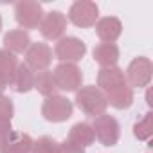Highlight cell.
I'll use <instances>...</instances> for the list:
<instances>
[{
    "label": "cell",
    "instance_id": "4fadbf2b",
    "mask_svg": "<svg viewBox=\"0 0 153 153\" xmlns=\"http://www.w3.org/2000/svg\"><path fill=\"white\" fill-rule=\"evenodd\" d=\"M33 139L24 131H11L6 142L0 146V153H31L33 151Z\"/></svg>",
    "mask_w": 153,
    "mask_h": 153
},
{
    "label": "cell",
    "instance_id": "6da1fadb",
    "mask_svg": "<svg viewBox=\"0 0 153 153\" xmlns=\"http://www.w3.org/2000/svg\"><path fill=\"white\" fill-rule=\"evenodd\" d=\"M76 105L78 108L88 115V117H99L106 112L108 108V103H106V96L96 87V85H87V87H81L78 92H76Z\"/></svg>",
    "mask_w": 153,
    "mask_h": 153
},
{
    "label": "cell",
    "instance_id": "44dd1931",
    "mask_svg": "<svg viewBox=\"0 0 153 153\" xmlns=\"http://www.w3.org/2000/svg\"><path fill=\"white\" fill-rule=\"evenodd\" d=\"M16 67H18V58L6 49H0V74H4L6 78L11 79Z\"/></svg>",
    "mask_w": 153,
    "mask_h": 153
},
{
    "label": "cell",
    "instance_id": "ffe728a7",
    "mask_svg": "<svg viewBox=\"0 0 153 153\" xmlns=\"http://www.w3.org/2000/svg\"><path fill=\"white\" fill-rule=\"evenodd\" d=\"M133 135L139 140H149L151 139V135H153V112L144 114V117L133 124Z\"/></svg>",
    "mask_w": 153,
    "mask_h": 153
},
{
    "label": "cell",
    "instance_id": "ac0fdd59",
    "mask_svg": "<svg viewBox=\"0 0 153 153\" xmlns=\"http://www.w3.org/2000/svg\"><path fill=\"white\" fill-rule=\"evenodd\" d=\"M106 96V103L117 110H124V108H130L131 103H133V90L128 87V85H123L115 90H112L110 94H105Z\"/></svg>",
    "mask_w": 153,
    "mask_h": 153
},
{
    "label": "cell",
    "instance_id": "cb8c5ba5",
    "mask_svg": "<svg viewBox=\"0 0 153 153\" xmlns=\"http://www.w3.org/2000/svg\"><path fill=\"white\" fill-rule=\"evenodd\" d=\"M59 153H85V148H81V146H78V144H74V142L65 139L59 144Z\"/></svg>",
    "mask_w": 153,
    "mask_h": 153
},
{
    "label": "cell",
    "instance_id": "8fae6325",
    "mask_svg": "<svg viewBox=\"0 0 153 153\" xmlns=\"http://www.w3.org/2000/svg\"><path fill=\"white\" fill-rule=\"evenodd\" d=\"M123 85H128L126 83V76H124V70L119 68L117 65L115 67H105L99 70L97 74V88L103 92V94H110L112 90L123 87Z\"/></svg>",
    "mask_w": 153,
    "mask_h": 153
},
{
    "label": "cell",
    "instance_id": "d4e9b609",
    "mask_svg": "<svg viewBox=\"0 0 153 153\" xmlns=\"http://www.w3.org/2000/svg\"><path fill=\"white\" fill-rule=\"evenodd\" d=\"M11 131H13L11 123H2V121H0V146L6 142V139L9 137V133H11Z\"/></svg>",
    "mask_w": 153,
    "mask_h": 153
},
{
    "label": "cell",
    "instance_id": "277c9868",
    "mask_svg": "<svg viewBox=\"0 0 153 153\" xmlns=\"http://www.w3.org/2000/svg\"><path fill=\"white\" fill-rule=\"evenodd\" d=\"M54 79L58 90L63 92H78L83 83V72L78 63H58L54 68Z\"/></svg>",
    "mask_w": 153,
    "mask_h": 153
},
{
    "label": "cell",
    "instance_id": "9c48e42d",
    "mask_svg": "<svg viewBox=\"0 0 153 153\" xmlns=\"http://www.w3.org/2000/svg\"><path fill=\"white\" fill-rule=\"evenodd\" d=\"M52 63V49L43 42H31L29 49L25 51V65L33 72L49 70Z\"/></svg>",
    "mask_w": 153,
    "mask_h": 153
},
{
    "label": "cell",
    "instance_id": "7402d4cb",
    "mask_svg": "<svg viewBox=\"0 0 153 153\" xmlns=\"http://www.w3.org/2000/svg\"><path fill=\"white\" fill-rule=\"evenodd\" d=\"M31 153H59V142H56L49 135H43L33 142Z\"/></svg>",
    "mask_w": 153,
    "mask_h": 153
},
{
    "label": "cell",
    "instance_id": "52a82bcc",
    "mask_svg": "<svg viewBox=\"0 0 153 153\" xmlns=\"http://www.w3.org/2000/svg\"><path fill=\"white\" fill-rule=\"evenodd\" d=\"M72 110H74L72 101L67 99L65 96H58V94L45 97V101L42 105V115L49 123H63V121L70 119Z\"/></svg>",
    "mask_w": 153,
    "mask_h": 153
},
{
    "label": "cell",
    "instance_id": "3957f363",
    "mask_svg": "<svg viewBox=\"0 0 153 153\" xmlns=\"http://www.w3.org/2000/svg\"><path fill=\"white\" fill-rule=\"evenodd\" d=\"M67 18L76 27H94L96 22L99 20V7L96 2H90V0H78L68 7Z\"/></svg>",
    "mask_w": 153,
    "mask_h": 153
},
{
    "label": "cell",
    "instance_id": "ba28073f",
    "mask_svg": "<svg viewBox=\"0 0 153 153\" xmlns=\"http://www.w3.org/2000/svg\"><path fill=\"white\" fill-rule=\"evenodd\" d=\"M54 54L59 63H78L87 54V43L76 36H63L58 40Z\"/></svg>",
    "mask_w": 153,
    "mask_h": 153
},
{
    "label": "cell",
    "instance_id": "2e32d148",
    "mask_svg": "<svg viewBox=\"0 0 153 153\" xmlns=\"http://www.w3.org/2000/svg\"><path fill=\"white\" fill-rule=\"evenodd\" d=\"M92 54H94L96 63L101 68H105V67H115L117 61H119V56H121L119 47L115 43H103V42L94 47Z\"/></svg>",
    "mask_w": 153,
    "mask_h": 153
},
{
    "label": "cell",
    "instance_id": "484cf974",
    "mask_svg": "<svg viewBox=\"0 0 153 153\" xmlns=\"http://www.w3.org/2000/svg\"><path fill=\"white\" fill-rule=\"evenodd\" d=\"M9 87V78H6L4 74H0V96L4 94V90Z\"/></svg>",
    "mask_w": 153,
    "mask_h": 153
},
{
    "label": "cell",
    "instance_id": "5bb4252c",
    "mask_svg": "<svg viewBox=\"0 0 153 153\" xmlns=\"http://www.w3.org/2000/svg\"><path fill=\"white\" fill-rule=\"evenodd\" d=\"M31 45V36L24 29H11L4 36V49L16 54H25V51Z\"/></svg>",
    "mask_w": 153,
    "mask_h": 153
},
{
    "label": "cell",
    "instance_id": "9a60e30c",
    "mask_svg": "<svg viewBox=\"0 0 153 153\" xmlns=\"http://www.w3.org/2000/svg\"><path fill=\"white\" fill-rule=\"evenodd\" d=\"M33 85H34V72L25 63H18L16 70L9 79V87H13L18 94H27L29 90H33Z\"/></svg>",
    "mask_w": 153,
    "mask_h": 153
},
{
    "label": "cell",
    "instance_id": "30bf717a",
    "mask_svg": "<svg viewBox=\"0 0 153 153\" xmlns=\"http://www.w3.org/2000/svg\"><path fill=\"white\" fill-rule=\"evenodd\" d=\"M38 29L45 40H59L67 29V16L61 11H49L43 15Z\"/></svg>",
    "mask_w": 153,
    "mask_h": 153
},
{
    "label": "cell",
    "instance_id": "4316f807",
    "mask_svg": "<svg viewBox=\"0 0 153 153\" xmlns=\"http://www.w3.org/2000/svg\"><path fill=\"white\" fill-rule=\"evenodd\" d=\"M146 99H148V105L151 106V105H153V101H151V92H149V90H148V94H146Z\"/></svg>",
    "mask_w": 153,
    "mask_h": 153
},
{
    "label": "cell",
    "instance_id": "5b68a950",
    "mask_svg": "<svg viewBox=\"0 0 153 153\" xmlns=\"http://www.w3.org/2000/svg\"><path fill=\"white\" fill-rule=\"evenodd\" d=\"M92 130H94V135L96 139L103 144V146H115L119 142V137H121V126L117 123V119L114 115H108V114H103L99 117L94 119L92 123Z\"/></svg>",
    "mask_w": 153,
    "mask_h": 153
},
{
    "label": "cell",
    "instance_id": "7a4b0ae2",
    "mask_svg": "<svg viewBox=\"0 0 153 153\" xmlns=\"http://www.w3.org/2000/svg\"><path fill=\"white\" fill-rule=\"evenodd\" d=\"M126 83L128 87L133 90V88H144L149 85L151 81V76H153V63L149 58L146 56H137L130 61L126 72Z\"/></svg>",
    "mask_w": 153,
    "mask_h": 153
},
{
    "label": "cell",
    "instance_id": "603a6c76",
    "mask_svg": "<svg viewBox=\"0 0 153 153\" xmlns=\"http://www.w3.org/2000/svg\"><path fill=\"white\" fill-rule=\"evenodd\" d=\"M15 115V105L7 96H0V121L2 123H11Z\"/></svg>",
    "mask_w": 153,
    "mask_h": 153
},
{
    "label": "cell",
    "instance_id": "8992f818",
    "mask_svg": "<svg viewBox=\"0 0 153 153\" xmlns=\"http://www.w3.org/2000/svg\"><path fill=\"white\" fill-rule=\"evenodd\" d=\"M43 7L42 4L34 2V0H22L15 6V18L20 25V29H38L43 18Z\"/></svg>",
    "mask_w": 153,
    "mask_h": 153
},
{
    "label": "cell",
    "instance_id": "7c38bea8",
    "mask_svg": "<svg viewBox=\"0 0 153 153\" xmlns=\"http://www.w3.org/2000/svg\"><path fill=\"white\" fill-rule=\"evenodd\" d=\"M96 33L103 43H114L123 33V24L115 16H103L96 22Z\"/></svg>",
    "mask_w": 153,
    "mask_h": 153
},
{
    "label": "cell",
    "instance_id": "83f0119b",
    "mask_svg": "<svg viewBox=\"0 0 153 153\" xmlns=\"http://www.w3.org/2000/svg\"><path fill=\"white\" fill-rule=\"evenodd\" d=\"M0 31H2V16H0Z\"/></svg>",
    "mask_w": 153,
    "mask_h": 153
},
{
    "label": "cell",
    "instance_id": "d6986e66",
    "mask_svg": "<svg viewBox=\"0 0 153 153\" xmlns=\"http://www.w3.org/2000/svg\"><path fill=\"white\" fill-rule=\"evenodd\" d=\"M33 88H36L43 97H51L58 92V85L54 79V74L51 70H42L34 74V85Z\"/></svg>",
    "mask_w": 153,
    "mask_h": 153
},
{
    "label": "cell",
    "instance_id": "e0dca14e",
    "mask_svg": "<svg viewBox=\"0 0 153 153\" xmlns=\"http://www.w3.org/2000/svg\"><path fill=\"white\" fill-rule=\"evenodd\" d=\"M67 140L78 144V146H81V148H87V146L94 144V142H96V135H94L92 124H88V123H76V124L70 128Z\"/></svg>",
    "mask_w": 153,
    "mask_h": 153
}]
</instances>
